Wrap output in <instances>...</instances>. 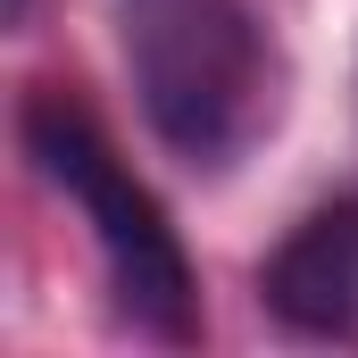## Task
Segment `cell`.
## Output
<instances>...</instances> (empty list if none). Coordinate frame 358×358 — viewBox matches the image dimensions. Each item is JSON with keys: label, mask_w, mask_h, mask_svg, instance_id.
<instances>
[{"label": "cell", "mask_w": 358, "mask_h": 358, "mask_svg": "<svg viewBox=\"0 0 358 358\" xmlns=\"http://www.w3.org/2000/svg\"><path fill=\"white\" fill-rule=\"evenodd\" d=\"M25 8H34V0H8V25H25Z\"/></svg>", "instance_id": "cell-4"}, {"label": "cell", "mask_w": 358, "mask_h": 358, "mask_svg": "<svg viewBox=\"0 0 358 358\" xmlns=\"http://www.w3.org/2000/svg\"><path fill=\"white\" fill-rule=\"evenodd\" d=\"M17 134H25L34 176L92 225V250H100V267H108L117 308H125L142 334H159V342H192V334H200L192 259H183L167 208L150 200V183L117 159V142L92 125L67 92H34L25 117H17Z\"/></svg>", "instance_id": "cell-2"}, {"label": "cell", "mask_w": 358, "mask_h": 358, "mask_svg": "<svg viewBox=\"0 0 358 358\" xmlns=\"http://www.w3.org/2000/svg\"><path fill=\"white\" fill-rule=\"evenodd\" d=\"M259 300L283 334L358 350V200H334L283 234V250L259 267Z\"/></svg>", "instance_id": "cell-3"}, {"label": "cell", "mask_w": 358, "mask_h": 358, "mask_svg": "<svg viewBox=\"0 0 358 358\" xmlns=\"http://www.w3.org/2000/svg\"><path fill=\"white\" fill-rule=\"evenodd\" d=\"M117 42L150 134L192 167H234L283 108V67L250 0H117Z\"/></svg>", "instance_id": "cell-1"}]
</instances>
